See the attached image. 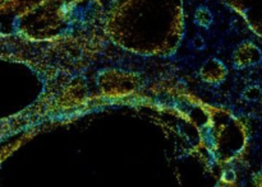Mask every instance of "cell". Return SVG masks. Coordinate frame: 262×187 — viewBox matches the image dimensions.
Returning <instances> with one entry per match:
<instances>
[{
    "mask_svg": "<svg viewBox=\"0 0 262 187\" xmlns=\"http://www.w3.org/2000/svg\"><path fill=\"white\" fill-rule=\"evenodd\" d=\"M105 32L130 52L171 55L184 33L183 0H119L105 19Z\"/></svg>",
    "mask_w": 262,
    "mask_h": 187,
    "instance_id": "cell-1",
    "label": "cell"
},
{
    "mask_svg": "<svg viewBox=\"0 0 262 187\" xmlns=\"http://www.w3.org/2000/svg\"><path fill=\"white\" fill-rule=\"evenodd\" d=\"M138 76L128 71L106 69L99 75L100 87L105 93L119 94L132 92L137 87Z\"/></svg>",
    "mask_w": 262,
    "mask_h": 187,
    "instance_id": "cell-2",
    "label": "cell"
},
{
    "mask_svg": "<svg viewBox=\"0 0 262 187\" xmlns=\"http://www.w3.org/2000/svg\"><path fill=\"white\" fill-rule=\"evenodd\" d=\"M225 3L243 17L250 30L262 40V0H225Z\"/></svg>",
    "mask_w": 262,
    "mask_h": 187,
    "instance_id": "cell-3",
    "label": "cell"
},
{
    "mask_svg": "<svg viewBox=\"0 0 262 187\" xmlns=\"http://www.w3.org/2000/svg\"><path fill=\"white\" fill-rule=\"evenodd\" d=\"M232 60L235 68L239 69L257 65L262 61V51L253 42L246 41L234 48Z\"/></svg>",
    "mask_w": 262,
    "mask_h": 187,
    "instance_id": "cell-4",
    "label": "cell"
},
{
    "mask_svg": "<svg viewBox=\"0 0 262 187\" xmlns=\"http://www.w3.org/2000/svg\"><path fill=\"white\" fill-rule=\"evenodd\" d=\"M228 70L224 64L217 59H209L200 69V75L206 83L220 84L227 78Z\"/></svg>",
    "mask_w": 262,
    "mask_h": 187,
    "instance_id": "cell-5",
    "label": "cell"
},
{
    "mask_svg": "<svg viewBox=\"0 0 262 187\" xmlns=\"http://www.w3.org/2000/svg\"><path fill=\"white\" fill-rule=\"evenodd\" d=\"M212 13L207 9L206 7L197 8L196 13H194V22L200 25V27L207 28L211 25L212 23Z\"/></svg>",
    "mask_w": 262,
    "mask_h": 187,
    "instance_id": "cell-6",
    "label": "cell"
},
{
    "mask_svg": "<svg viewBox=\"0 0 262 187\" xmlns=\"http://www.w3.org/2000/svg\"><path fill=\"white\" fill-rule=\"evenodd\" d=\"M262 91L258 86H250L248 88H246V91L243 92V96L248 101H257L261 97Z\"/></svg>",
    "mask_w": 262,
    "mask_h": 187,
    "instance_id": "cell-7",
    "label": "cell"
},
{
    "mask_svg": "<svg viewBox=\"0 0 262 187\" xmlns=\"http://www.w3.org/2000/svg\"><path fill=\"white\" fill-rule=\"evenodd\" d=\"M192 43H193V47L197 48V50H201V48L205 47V41H204V38L200 37V36H197V37L194 38L193 42H192Z\"/></svg>",
    "mask_w": 262,
    "mask_h": 187,
    "instance_id": "cell-8",
    "label": "cell"
},
{
    "mask_svg": "<svg viewBox=\"0 0 262 187\" xmlns=\"http://www.w3.org/2000/svg\"><path fill=\"white\" fill-rule=\"evenodd\" d=\"M255 187H262V171L260 175L255 178Z\"/></svg>",
    "mask_w": 262,
    "mask_h": 187,
    "instance_id": "cell-9",
    "label": "cell"
}]
</instances>
